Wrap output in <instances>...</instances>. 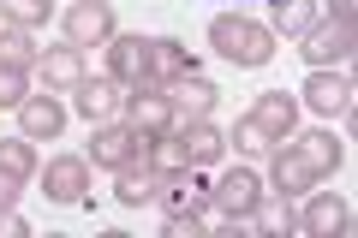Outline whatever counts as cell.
Masks as SVG:
<instances>
[{
  "label": "cell",
  "instance_id": "obj_1",
  "mask_svg": "<svg viewBox=\"0 0 358 238\" xmlns=\"http://www.w3.org/2000/svg\"><path fill=\"white\" fill-rule=\"evenodd\" d=\"M209 48L227 66H268L275 30L257 24V18H245V13H221V18H209Z\"/></svg>",
  "mask_w": 358,
  "mask_h": 238
},
{
  "label": "cell",
  "instance_id": "obj_2",
  "mask_svg": "<svg viewBox=\"0 0 358 238\" xmlns=\"http://www.w3.org/2000/svg\"><path fill=\"white\" fill-rule=\"evenodd\" d=\"M114 30H120V18H114L108 0H72L60 13V36L72 42V48H102Z\"/></svg>",
  "mask_w": 358,
  "mask_h": 238
},
{
  "label": "cell",
  "instance_id": "obj_3",
  "mask_svg": "<svg viewBox=\"0 0 358 238\" xmlns=\"http://www.w3.org/2000/svg\"><path fill=\"white\" fill-rule=\"evenodd\" d=\"M263 197H268V191H263V179H257L251 167H227V173L209 185V209H215L221 221H245Z\"/></svg>",
  "mask_w": 358,
  "mask_h": 238
},
{
  "label": "cell",
  "instance_id": "obj_4",
  "mask_svg": "<svg viewBox=\"0 0 358 238\" xmlns=\"http://www.w3.org/2000/svg\"><path fill=\"white\" fill-rule=\"evenodd\" d=\"M36 179H42V197L66 202V209H78L90 197V161L84 155H54L48 167H36Z\"/></svg>",
  "mask_w": 358,
  "mask_h": 238
},
{
  "label": "cell",
  "instance_id": "obj_5",
  "mask_svg": "<svg viewBox=\"0 0 358 238\" xmlns=\"http://www.w3.org/2000/svg\"><path fill=\"white\" fill-rule=\"evenodd\" d=\"M162 96H167V107H173V119H179V126H192V119H209V113H215L221 89H215V84H209V77L192 66V72H179L173 84L162 89Z\"/></svg>",
  "mask_w": 358,
  "mask_h": 238
},
{
  "label": "cell",
  "instance_id": "obj_6",
  "mask_svg": "<svg viewBox=\"0 0 358 238\" xmlns=\"http://www.w3.org/2000/svg\"><path fill=\"white\" fill-rule=\"evenodd\" d=\"M90 167H102V173H120V167L138 161V131L126 119H108V126H90Z\"/></svg>",
  "mask_w": 358,
  "mask_h": 238
},
{
  "label": "cell",
  "instance_id": "obj_7",
  "mask_svg": "<svg viewBox=\"0 0 358 238\" xmlns=\"http://www.w3.org/2000/svg\"><path fill=\"white\" fill-rule=\"evenodd\" d=\"M179 72H192V48H185L179 36H143V72H138V84L167 89Z\"/></svg>",
  "mask_w": 358,
  "mask_h": 238
},
{
  "label": "cell",
  "instance_id": "obj_8",
  "mask_svg": "<svg viewBox=\"0 0 358 238\" xmlns=\"http://www.w3.org/2000/svg\"><path fill=\"white\" fill-rule=\"evenodd\" d=\"M299 226H305L310 238H341V232H352V202H346L341 191H305Z\"/></svg>",
  "mask_w": 358,
  "mask_h": 238
},
{
  "label": "cell",
  "instance_id": "obj_9",
  "mask_svg": "<svg viewBox=\"0 0 358 238\" xmlns=\"http://www.w3.org/2000/svg\"><path fill=\"white\" fill-rule=\"evenodd\" d=\"M305 60H310V72H322V66H352V24H334V18H317V24L305 30Z\"/></svg>",
  "mask_w": 358,
  "mask_h": 238
},
{
  "label": "cell",
  "instance_id": "obj_10",
  "mask_svg": "<svg viewBox=\"0 0 358 238\" xmlns=\"http://www.w3.org/2000/svg\"><path fill=\"white\" fill-rule=\"evenodd\" d=\"M13 113H18V131H24L30 143H54V137L66 131V101L54 96V89H42V96L30 89V96L18 101Z\"/></svg>",
  "mask_w": 358,
  "mask_h": 238
},
{
  "label": "cell",
  "instance_id": "obj_11",
  "mask_svg": "<svg viewBox=\"0 0 358 238\" xmlns=\"http://www.w3.org/2000/svg\"><path fill=\"white\" fill-rule=\"evenodd\" d=\"M299 96H305V107H310V113L334 119V113L352 107V72H346V66H322V72H310V77H305V89H299Z\"/></svg>",
  "mask_w": 358,
  "mask_h": 238
},
{
  "label": "cell",
  "instance_id": "obj_12",
  "mask_svg": "<svg viewBox=\"0 0 358 238\" xmlns=\"http://www.w3.org/2000/svg\"><path fill=\"white\" fill-rule=\"evenodd\" d=\"M72 96H78V113H84L90 126H108V119H126L131 84H120V77H84Z\"/></svg>",
  "mask_w": 358,
  "mask_h": 238
},
{
  "label": "cell",
  "instance_id": "obj_13",
  "mask_svg": "<svg viewBox=\"0 0 358 238\" xmlns=\"http://www.w3.org/2000/svg\"><path fill=\"white\" fill-rule=\"evenodd\" d=\"M126 126L138 131V137H167V131H173L179 119H173V107H167V96H162V89L131 84V96H126Z\"/></svg>",
  "mask_w": 358,
  "mask_h": 238
},
{
  "label": "cell",
  "instance_id": "obj_14",
  "mask_svg": "<svg viewBox=\"0 0 358 238\" xmlns=\"http://www.w3.org/2000/svg\"><path fill=\"white\" fill-rule=\"evenodd\" d=\"M268 185L281 191V197H305V191H317L322 179L310 173V161L293 149V137H281L275 149H268Z\"/></svg>",
  "mask_w": 358,
  "mask_h": 238
},
{
  "label": "cell",
  "instance_id": "obj_15",
  "mask_svg": "<svg viewBox=\"0 0 358 238\" xmlns=\"http://www.w3.org/2000/svg\"><path fill=\"white\" fill-rule=\"evenodd\" d=\"M155 209L162 214H203L209 209V185H197V167H185V173H167L155 179Z\"/></svg>",
  "mask_w": 358,
  "mask_h": 238
},
{
  "label": "cell",
  "instance_id": "obj_16",
  "mask_svg": "<svg viewBox=\"0 0 358 238\" xmlns=\"http://www.w3.org/2000/svg\"><path fill=\"white\" fill-rule=\"evenodd\" d=\"M36 77L60 96V89H78L90 77V66H84V48H72V42H60V48H42V60H36Z\"/></svg>",
  "mask_w": 358,
  "mask_h": 238
},
{
  "label": "cell",
  "instance_id": "obj_17",
  "mask_svg": "<svg viewBox=\"0 0 358 238\" xmlns=\"http://www.w3.org/2000/svg\"><path fill=\"white\" fill-rule=\"evenodd\" d=\"M173 137H179V155H185V167H215L221 155H227V137H221L209 119H192V126H173Z\"/></svg>",
  "mask_w": 358,
  "mask_h": 238
},
{
  "label": "cell",
  "instance_id": "obj_18",
  "mask_svg": "<svg viewBox=\"0 0 358 238\" xmlns=\"http://www.w3.org/2000/svg\"><path fill=\"white\" fill-rule=\"evenodd\" d=\"M251 119H257V126H268V137H275V143L293 137V131H299V96H287V89H263L257 107H251Z\"/></svg>",
  "mask_w": 358,
  "mask_h": 238
},
{
  "label": "cell",
  "instance_id": "obj_19",
  "mask_svg": "<svg viewBox=\"0 0 358 238\" xmlns=\"http://www.w3.org/2000/svg\"><path fill=\"white\" fill-rule=\"evenodd\" d=\"M293 149L310 161V173H317V179H334L346 167V143L334 137V131H305V137H293Z\"/></svg>",
  "mask_w": 358,
  "mask_h": 238
},
{
  "label": "cell",
  "instance_id": "obj_20",
  "mask_svg": "<svg viewBox=\"0 0 358 238\" xmlns=\"http://www.w3.org/2000/svg\"><path fill=\"white\" fill-rule=\"evenodd\" d=\"M102 48H108V77H120V84H138V72H143V36L114 30Z\"/></svg>",
  "mask_w": 358,
  "mask_h": 238
},
{
  "label": "cell",
  "instance_id": "obj_21",
  "mask_svg": "<svg viewBox=\"0 0 358 238\" xmlns=\"http://www.w3.org/2000/svg\"><path fill=\"white\" fill-rule=\"evenodd\" d=\"M317 18H322V0H275V24H268V30L287 36V42H299Z\"/></svg>",
  "mask_w": 358,
  "mask_h": 238
},
{
  "label": "cell",
  "instance_id": "obj_22",
  "mask_svg": "<svg viewBox=\"0 0 358 238\" xmlns=\"http://www.w3.org/2000/svg\"><path fill=\"white\" fill-rule=\"evenodd\" d=\"M114 197L126 202V209H143V202L155 197V173H150V167H138V161L120 167V173H114Z\"/></svg>",
  "mask_w": 358,
  "mask_h": 238
},
{
  "label": "cell",
  "instance_id": "obj_23",
  "mask_svg": "<svg viewBox=\"0 0 358 238\" xmlns=\"http://www.w3.org/2000/svg\"><path fill=\"white\" fill-rule=\"evenodd\" d=\"M0 60H6V66H24V72H36L42 48L30 42V30H24V24H0Z\"/></svg>",
  "mask_w": 358,
  "mask_h": 238
},
{
  "label": "cell",
  "instance_id": "obj_24",
  "mask_svg": "<svg viewBox=\"0 0 358 238\" xmlns=\"http://www.w3.org/2000/svg\"><path fill=\"white\" fill-rule=\"evenodd\" d=\"M0 167L6 173H18V179H36V143L18 131V137H0Z\"/></svg>",
  "mask_w": 358,
  "mask_h": 238
},
{
  "label": "cell",
  "instance_id": "obj_25",
  "mask_svg": "<svg viewBox=\"0 0 358 238\" xmlns=\"http://www.w3.org/2000/svg\"><path fill=\"white\" fill-rule=\"evenodd\" d=\"M245 226H257V232H287V226H299V214H293V202H287V197L281 202L263 197L251 214H245Z\"/></svg>",
  "mask_w": 358,
  "mask_h": 238
},
{
  "label": "cell",
  "instance_id": "obj_26",
  "mask_svg": "<svg viewBox=\"0 0 358 238\" xmlns=\"http://www.w3.org/2000/svg\"><path fill=\"white\" fill-rule=\"evenodd\" d=\"M233 143H239V155H268V149H275V137H268V126H257L251 113H245L239 126L227 131V149H233Z\"/></svg>",
  "mask_w": 358,
  "mask_h": 238
},
{
  "label": "cell",
  "instance_id": "obj_27",
  "mask_svg": "<svg viewBox=\"0 0 358 238\" xmlns=\"http://www.w3.org/2000/svg\"><path fill=\"white\" fill-rule=\"evenodd\" d=\"M0 24H24V30L48 24V0H0Z\"/></svg>",
  "mask_w": 358,
  "mask_h": 238
},
{
  "label": "cell",
  "instance_id": "obj_28",
  "mask_svg": "<svg viewBox=\"0 0 358 238\" xmlns=\"http://www.w3.org/2000/svg\"><path fill=\"white\" fill-rule=\"evenodd\" d=\"M30 77H36V72H24V66H6V60H0V107H18V101L30 96Z\"/></svg>",
  "mask_w": 358,
  "mask_h": 238
},
{
  "label": "cell",
  "instance_id": "obj_29",
  "mask_svg": "<svg viewBox=\"0 0 358 238\" xmlns=\"http://www.w3.org/2000/svg\"><path fill=\"white\" fill-rule=\"evenodd\" d=\"M24 232H30L24 214H18V209H0V238H24Z\"/></svg>",
  "mask_w": 358,
  "mask_h": 238
},
{
  "label": "cell",
  "instance_id": "obj_30",
  "mask_svg": "<svg viewBox=\"0 0 358 238\" xmlns=\"http://www.w3.org/2000/svg\"><path fill=\"white\" fill-rule=\"evenodd\" d=\"M18 185H24V179L0 167V209H18Z\"/></svg>",
  "mask_w": 358,
  "mask_h": 238
},
{
  "label": "cell",
  "instance_id": "obj_31",
  "mask_svg": "<svg viewBox=\"0 0 358 238\" xmlns=\"http://www.w3.org/2000/svg\"><path fill=\"white\" fill-rule=\"evenodd\" d=\"M352 13H358V0H329V18H334V24H352Z\"/></svg>",
  "mask_w": 358,
  "mask_h": 238
}]
</instances>
